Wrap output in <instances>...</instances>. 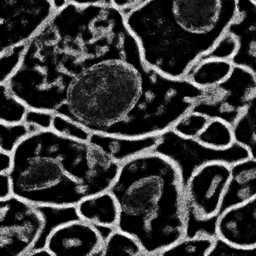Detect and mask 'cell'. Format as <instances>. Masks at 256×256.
<instances>
[{
	"label": "cell",
	"instance_id": "obj_14",
	"mask_svg": "<svg viewBox=\"0 0 256 256\" xmlns=\"http://www.w3.org/2000/svg\"><path fill=\"white\" fill-rule=\"evenodd\" d=\"M216 234L236 249L256 248V195L222 212L218 219Z\"/></svg>",
	"mask_w": 256,
	"mask_h": 256
},
{
	"label": "cell",
	"instance_id": "obj_37",
	"mask_svg": "<svg viewBox=\"0 0 256 256\" xmlns=\"http://www.w3.org/2000/svg\"><path fill=\"white\" fill-rule=\"evenodd\" d=\"M52 2H53L56 10L60 8L63 7V6H66L67 3H68L67 0H52Z\"/></svg>",
	"mask_w": 256,
	"mask_h": 256
},
{
	"label": "cell",
	"instance_id": "obj_5",
	"mask_svg": "<svg viewBox=\"0 0 256 256\" xmlns=\"http://www.w3.org/2000/svg\"><path fill=\"white\" fill-rule=\"evenodd\" d=\"M64 69L74 77L92 66L124 56L126 14L112 6L67 3L50 20Z\"/></svg>",
	"mask_w": 256,
	"mask_h": 256
},
{
	"label": "cell",
	"instance_id": "obj_16",
	"mask_svg": "<svg viewBox=\"0 0 256 256\" xmlns=\"http://www.w3.org/2000/svg\"><path fill=\"white\" fill-rule=\"evenodd\" d=\"M159 140L160 136L130 138L91 132L89 142L104 150L109 157L121 165L131 158L151 151Z\"/></svg>",
	"mask_w": 256,
	"mask_h": 256
},
{
	"label": "cell",
	"instance_id": "obj_24",
	"mask_svg": "<svg viewBox=\"0 0 256 256\" xmlns=\"http://www.w3.org/2000/svg\"><path fill=\"white\" fill-rule=\"evenodd\" d=\"M216 238L208 236H184L162 251L160 256H210L216 244Z\"/></svg>",
	"mask_w": 256,
	"mask_h": 256
},
{
	"label": "cell",
	"instance_id": "obj_30",
	"mask_svg": "<svg viewBox=\"0 0 256 256\" xmlns=\"http://www.w3.org/2000/svg\"><path fill=\"white\" fill-rule=\"evenodd\" d=\"M238 48V40L233 34L227 32L218 41L212 48L202 56V59L232 60Z\"/></svg>",
	"mask_w": 256,
	"mask_h": 256
},
{
	"label": "cell",
	"instance_id": "obj_20",
	"mask_svg": "<svg viewBox=\"0 0 256 256\" xmlns=\"http://www.w3.org/2000/svg\"><path fill=\"white\" fill-rule=\"evenodd\" d=\"M36 206L44 218V224L39 238L31 250L46 248L48 238L56 228L70 221L80 219L76 206Z\"/></svg>",
	"mask_w": 256,
	"mask_h": 256
},
{
	"label": "cell",
	"instance_id": "obj_11",
	"mask_svg": "<svg viewBox=\"0 0 256 256\" xmlns=\"http://www.w3.org/2000/svg\"><path fill=\"white\" fill-rule=\"evenodd\" d=\"M230 178V166L214 162L196 170L184 186L186 214L218 219Z\"/></svg>",
	"mask_w": 256,
	"mask_h": 256
},
{
	"label": "cell",
	"instance_id": "obj_26",
	"mask_svg": "<svg viewBox=\"0 0 256 256\" xmlns=\"http://www.w3.org/2000/svg\"><path fill=\"white\" fill-rule=\"evenodd\" d=\"M29 134V128L25 122L0 123V151L12 154L18 144Z\"/></svg>",
	"mask_w": 256,
	"mask_h": 256
},
{
	"label": "cell",
	"instance_id": "obj_8",
	"mask_svg": "<svg viewBox=\"0 0 256 256\" xmlns=\"http://www.w3.org/2000/svg\"><path fill=\"white\" fill-rule=\"evenodd\" d=\"M256 96V74L234 64L226 79L214 86L202 89L192 110L233 126Z\"/></svg>",
	"mask_w": 256,
	"mask_h": 256
},
{
	"label": "cell",
	"instance_id": "obj_12",
	"mask_svg": "<svg viewBox=\"0 0 256 256\" xmlns=\"http://www.w3.org/2000/svg\"><path fill=\"white\" fill-rule=\"evenodd\" d=\"M56 10L52 0H1L0 52L26 44Z\"/></svg>",
	"mask_w": 256,
	"mask_h": 256
},
{
	"label": "cell",
	"instance_id": "obj_15",
	"mask_svg": "<svg viewBox=\"0 0 256 256\" xmlns=\"http://www.w3.org/2000/svg\"><path fill=\"white\" fill-rule=\"evenodd\" d=\"M228 32L238 40V48L232 60L256 75V2L254 0H238V10Z\"/></svg>",
	"mask_w": 256,
	"mask_h": 256
},
{
	"label": "cell",
	"instance_id": "obj_17",
	"mask_svg": "<svg viewBox=\"0 0 256 256\" xmlns=\"http://www.w3.org/2000/svg\"><path fill=\"white\" fill-rule=\"evenodd\" d=\"M256 195V159L249 158L230 166V178L221 213Z\"/></svg>",
	"mask_w": 256,
	"mask_h": 256
},
{
	"label": "cell",
	"instance_id": "obj_28",
	"mask_svg": "<svg viewBox=\"0 0 256 256\" xmlns=\"http://www.w3.org/2000/svg\"><path fill=\"white\" fill-rule=\"evenodd\" d=\"M25 48L24 44L0 52V84L6 83L18 68Z\"/></svg>",
	"mask_w": 256,
	"mask_h": 256
},
{
	"label": "cell",
	"instance_id": "obj_13",
	"mask_svg": "<svg viewBox=\"0 0 256 256\" xmlns=\"http://www.w3.org/2000/svg\"><path fill=\"white\" fill-rule=\"evenodd\" d=\"M104 244L96 226L80 219L56 228L46 248L52 256H102Z\"/></svg>",
	"mask_w": 256,
	"mask_h": 256
},
{
	"label": "cell",
	"instance_id": "obj_1",
	"mask_svg": "<svg viewBox=\"0 0 256 256\" xmlns=\"http://www.w3.org/2000/svg\"><path fill=\"white\" fill-rule=\"evenodd\" d=\"M12 158V194L37 206H77L109 190L121 166L98 146L52 129L29 134Z\"/></svg>",
	"mask_w": 256,
	"mask_h": 256
},
{
	"label": "cell",
	"instance_id": "obj_22",
	"mask_svg": "<svg viewBox=\"0 0 256 256\" xmlns=\"http://www.w3.org/2000/svg\"><path fill=\"white\" fill-rule=\"evenodd\" d=\"M196 139L202 144L217 150L230 148L235 143L232 126L220 118H210Z\"/></svg>",
	"mask_w": 256,
	"mask_h": 256
},
{
	"label": "cell",
	"instance_id": "obj_35",
	"mask_svg": "<svg viewBox=\"0 0 256 256\" xmlns=\"http://www.w3.org/2000/svg\"><path fill=\"white\" fill-rule=\"evenodd\" d=\"M14 164L12 154L6 152L0 151V173L10 174Z\"/></svg>",
	"mask_w": 256,
	"mask_h": 256
},
{
	"label": "cell",
	"instance_id": "obj_19",
	"mask_svg": "<svg viewBox=\"0 0 256 256\" xmlns=\"http://www.w3.org/2000/svg\"><path fill=\"white\" fill-rule=\"evenodd\" d=\"M234 64L232 60L202 59L188 71L184 78L200 89L214 86L232 74Z\"/></svg>",
	"mask_w": 256,
	"mask_h": 256
},
{
	"label": "cell",
	"instance_id": "obj_3",
	"mask_svg": "<svg viewBox=\"0 0 256 256\" xmlns=\"http://www.w3.org/2000/svg\"><path fill=\"white\" fill-rule=\"evenodd\" d=\"M109 191L120 208L116 228L135 237L146 256L186 236L184 184L168 158L151 150L128 160Z\"/></svg>",
	"mask_w": 256,
	"mask_h": 256
},
{
	"label": "cell",
	"instance_id": "obj_4",
	"mask_svg": "<svg viewBox=\"0 0 256 256\" xmlns=\"http://www.w3.org/2000/svg\"><path fill=\"white\" fill-rule=\"evenodd\" d=\"M144 62L130 31L124 38V56L85 70L72 82L66 102L55 113L91 132L104 134L122 121L140 97Z\"/></svg>",
	"mask_w": 256,
	"mask_h": 256
},
{
	"label": "cell",
	"instance_id": "obj_36",
	"mask_svg": "<svg viewBox=\"0 0 256 256\" xmlns=\"http://www.w3.org/2000/svg\"><path fill=\"white\" fill-rule=\"evenodd\" d=\"M52 256V254L46 248H41V249L33 250L30 251L28 256Z\"/></svg>",
	"mask_w": 256,
	"mask_h": 256
},
{
	"label": "cell",
	"instance_id": "obj_34",
	"mask_svg": "<svg viewBox=\"0 0 256 256\" xmlns=\"http://www.w3.org/2000/svg\"><path fill=\"white\" fill-rule=\"evenodd\" d=\"M14 196L10 174L0 173V200Z\"/></svg>",
	"mask_w": 256,
	"mask_h": 256
},
{
	"label": "cell",
	"instance_id": "obj_23",
	"mask_svg": "<svg viewBox=\"0 0 256 256\" xmlns=\"http://www.w3.org/2000/svg\"><path fill=\"white\" fill-rule=\"evenodd\" d=\"M102 256H146L140 242L132 235L115 228L104 242Z\"/></svg>",
	"mask_w": 256,
	"mask_h": 256
},
{
	"label": "cell",
	"instance_id": "obj_18",
	"mask_svg": "<svg viewBox=\"0 0 256 256\" xmlns=\"http://www.w3.org/2000/svg\"><path fill=\"white\" fill-rule=\"evenodd\" d=\"M76 207L79 217L83 220L94 225L115 228L118 226L120 208L109 190L84 199Z\"/></svg>",
	"mask_w": 256,
	"mask_h": 256
},
{
	"label": "cell",
	"instance_id": "obj_6",
	"mask_svg": "<svg viewBox=\"0 0 256 256\" xmlns=\"http://www.w3.org/2000/svg\"><path fill=\"white\" fill-rule=\"evenodd\" d=\"M202 92L187 78H172L145 64L136 104L104 134L130 138L161 135L192 110Z\"/></svg>",
	"mask_w": 256,
	"mask_h": 256
},
{
	"label": "cell",
	"instance_id": "obj_38",
	"mask_svg": "<svg viewBox=\"0 0 256 256\" xmlns=\"http://www.w3.org/2000/svg\"><path fill=\"white\" fill-rule=\"evenodd\" d=\"M254 1H255V2H256V0H254Z\"/></svg>",
	"mask_w": 256,
	"mask_h": 256
},
{
	"label": "cell",
	"instance_id": "obj_27",
	"mask_svg": "<svg viewBox=\"0 0 256 256\" xmlns=\"http://www.w3.org/2000/svg\"><path fill=\"white\" fill-rule=\"evenodd\" d=\"M210 120L206 115L191 110L180 118L172 130L184 138H197Z\"/></svg>",
	"mask_w": 256,
	"mask_h": 256
},
{
	"label": "cell",
	"instance_id": "obj_33",
	"mask_svg": "<svg viewBox=\"0 0 256 256\" xmlns=\"http://www.w3.org/2000/svg\"><path fill=\"white\" fill-rule=\"evenodd\" d=\"M54 114V112L29 108L24 122L32 124L40 130L52 129V122Z\"/></svg>",
	"mask_w": 256,
	"mask_h": 256
},
{
	"label": "cell",
	"instance_id": "obj_7",
	"mask_svg": "<svg viewBox=\"0 0 256 256\" xmlns=\"http://www.w3.org/2000/svg\"><path fill=\"white\" fill-rule=\"evenodd\" d=\"M74 79L63 66L50 20L26 42L20 66L6 84L30 109L55 113L67 100Z\"/></svg>",
	"mask_w": 256,
	"mask_h": 256
},
{
	"label": "cell",
	"instance_id": "obj_29",
	"mask_svg": "<svg viewBox=\"0 0 256 256\" xmlns=\"http://www.w3.org/2000/svg\"><path fill=\"white\" fill-rule=\"evenodd\" d=\"M52 130L64 136L82 142H89L91 136V132L86 128L56 113L54 116Z\"/></svg>",
	"mask_w": 256,
	"mask_h": 256
},
{
	"label": "cell",
	"instance_id": "obj_2",
	"mask_svg": "<svg viewBox=\"0 0 256 256\" xmlns=\"http://www.w3.org/2000/svg\"><path fill=\"white\" fill-rule=\"evenodd\" d=\"M237 10L238 0H143L124 14L146 66L181 78L227 32Z\"/></svg>",
	"mask_w": 256,
	"mask_h": 256
},
{
	"label": "cell",
	"instance_id": "obj_31",
	"mask_svg": "<svg viewBox=\"0 0 256 256\" xmlns=\"http://www.w3.org/2000/svg\"><path fill=\"white\" fill-rule=\"evenodd\" d=\"M218 219H200L190 214H186V236H208L217 237L216 226Z\"/></svg>",
	"mask_w": 256,
	"mask_h": 256
},
{
	"label": "cell",
	"instance_id": "obj_9",
	"mask_svg": "<svg viewBox=\"0 0 256 256\" xmlns=\"http://www.w3.org/2000/svg\"><path fill=\"white\" fill-rule=\"evenodd\" d=\"M153 151L168 158L178 168L184 187L192 174L203 166L214 162L228 165L250 158L246 148L235 142L224 150L208 148L196 138H188L170 130L160 135V140Z\"/></svg>",
	"mask_w": 256,
	"mask_h": 256
},
{
	"label": "cell",
	"instance_id": "obj_25",
	"mask_svg": "<svg viewBox=\"0 0 256 256\" xmlns=\"http://www.w3.org/2000/svg\"><path fill=\"white\" fill-rule=\"evenodd\" d=\"M0 90H1L0 123L18 124V123L24 122L29 108L11 92L7 84H0Z\"/></svg>",
	"mask_w": 256,
	"mask_h": 256
},
{
	"label": "cell",
	"instance_id": "obj_10",
	"mask_svg": "<svg viewBox=\"0 0 256 256\" xmlns=\"http://www.w3.org/2000/svg\"><path fill=\"white\" fill-rule=\"evenodd\" d=\"M44 220L36 205L12 196L0 200V250L4 255L28 256Z\"/></svg>",
	"mask_w": 256,
	"mask_h": 256
},
{
	"label": "cell",
	"instance_id": "obj_21",
	"mask_svg": "<svg viewBox=\"0 0 256 256\" xmlns=\"http://www.w3.org/2000/svg\"><path fill=\"white\" fill-rule=\"evenodd\" d=\"M233 128L235 142L256 159V96L237 118Z\"/></svg>",
	"mask_w": 256,
	"mask_h": 256
},
{
	"label": "cell",
	"instance_id": "obj_32",
	"mask_svg": "<svg viewBox=\"0 0 256 256\" xmlns=\"http://www.w3.org/2000/svg\"><path fill=\"white\" fill-rule=\"evenodd\" d=\"M143 0H67L68 2L78 6H112L116 8L126 12L138 6Z\"/></svg>",
	"mask_w": 256,
	"mask_h": 256
}]
</instances>
